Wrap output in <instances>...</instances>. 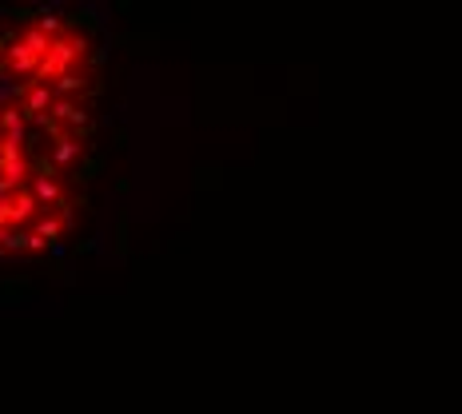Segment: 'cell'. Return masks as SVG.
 <instances>
[{
  "label": "cell",
  "mask_w": 462,
  "mask_h": 414,
  "mask_svg": "<svg viewBox=\"0 0 462 414\" xmlns=\"http://www.w3.org/2000/svg\"><path fill=\"white\" fill-rule=\"evenodd\" d=\"M100 36L72 13L0 24V255L52 252L92 179Z\"/></svg>",
  "instance_id": "obj_1"
}]
</instances>
